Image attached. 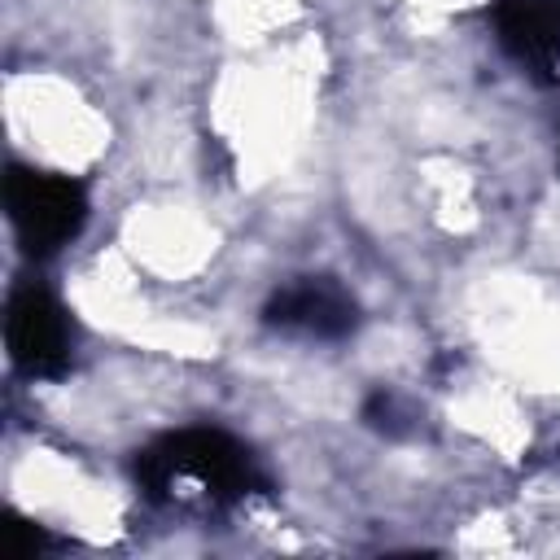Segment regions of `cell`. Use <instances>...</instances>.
Instances as JSON below:
<instances>
[{"instance_id": "cell-3", "label": "cell", "mask_w": 560, "mask_h": 560, "mask_svg": "<svg viewBox=\"0 0 560 560\" xmlns=\"http://www.w3.org/2000/svg\"><path fill=\"white\" fill-rule=\"evenodd\" d=\"M4 337H9V359L18 372H26V376H61L66 372L70 328H66V311L57 306V298L48 289L26 284L9 298Z\"/></svg>"}, {"instance_id": "cell-4", "label": "cell", "mask_w": 560, "mask_h": 560, "mask_svg": "<svg viewBox=\"0 0 560 560\" xmlns=\"http://www.w3.org/2000/svg\"><path fill=\"white\" fill-rule=\"evenodd\" d=\"M262 319L271 328H284V332H306V337H350L359 328V302L328 276H306L289 289H280L267 306H262Z\"/></svg>"}, {"instance_id": "cell-5", "label": "cell", "mask_w": 560, "mask_h": 560, "mask_svg": "<svg viewBox=\"0 0 560 560\" xmlns=\"http://www.w3.org/2000/svg\"><path fill=\"white\" fill-rule=\"evenodd\" d=\"M499 44L529 70L560 66V0H499Z\"/></svg>"}, {"instance_id": "cell-6", "label": "cell", "mask_w": 560, "mask_h": 560, "mask_svg": "<svg viewBox=\"0 0 560 560\" xmlns=\"http://www.w3.org/2000/svg\"><path fill=\"white\" fill-rule=\"evenodd\" d=\"M4 529H9V551H13V556H35V551L44 547V534H39L35 525H22V521H18V525H4Z\"/></svg>"}, {"instance_id": "cell-2", "label": "cell", "mask_w": 560, "mask_h": 560, "mask_svg": "<svg viewBox=\"0 0 560 560\" xmlns=\"http://www.w3.org/2000/svg\"><path fill=\"white\" fill-rule=\"evenodd\" d=\"M4 201H9V219H13V232H18L22 249L35 254V258L57 254L70 236H79V228L88 219L83 184L66 179V175L26 171V166L9 171Z\"/></svg>"}, {"instance_id": "cell-1", "label": "cell", "mask_w": 560, "mask_h": 560, "mask_svg": "<svg viewBox=\"0 0 560 560\" xmlns=\"http://www.w3.org/2000/svg\"><path fill=\"white\" fill-rule=\"evenodd\" d=\"M175 477H192L219 499H236L262 486V472L254 468L249 451L223 429H179L136 455V481L149 494H162Z\"/></svg>"}]
</instances>
